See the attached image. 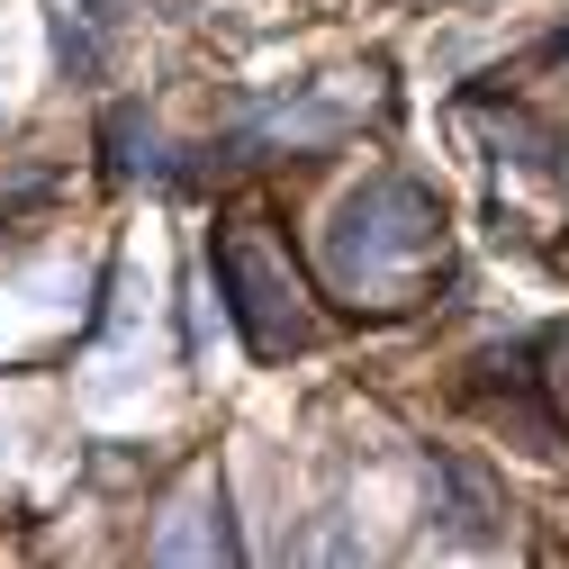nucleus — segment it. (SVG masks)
<instances>
[{"label": "nucleus", "instance_id": "obj_2", "mask_svg": "<svg viewBox=\"0 0 569 569\" xmlns=\"http://www.w3.org/2000/svg\"><path fill=\"white\" fill-rule=\"evenodd\" d=\"M218 271H227V308H236V326H244V343L262 352V362H280V352H299L308 343V308H299V290H290V271L271 262V244L262 236H227L218 244Z\"/></svg>", "mask_w": 569, "mask_h": 569}, {"label": "nucleus", "instance_id": "obj_1", "mask_svg": "<svg viewBox=\"0 0 569 569\" xmlns=\"http://www.w3.org/2000/svg\"><path fill=\"white\" fill-rule=\"evenodd\" d=\"M425 253H435V199L416 181H371L326 236V262H335L343 290H380L389 271H407Z\"/></svg>", "mask_w": 569, "mask_h": 569}]
</instances>
